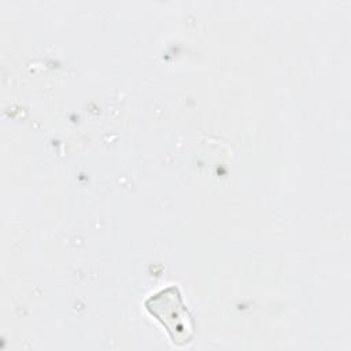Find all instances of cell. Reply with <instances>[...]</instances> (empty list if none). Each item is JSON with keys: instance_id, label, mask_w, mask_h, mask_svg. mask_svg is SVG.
<instances>
[{"instance_id": "cell-1", "label": "cell", "mask_w": 351, "mask_h": 351, "mask_svg": "<svg viewBox=\"0 0 351 351\" xmlns=\"http://www.w3.org/2000/svg\"><path fill=\"white\" fill-rule=\"evenodd\" d=\"M147 310L167 329L173 343H189L195 335V324L177 287L162 289L145 302Z\"/></svg>"}]
</instances>
